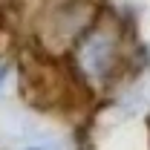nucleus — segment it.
<instances>
[{"label":"nucleus","instance_id":"1","mask_svg":"<svg viewBox=\"0 0 150 150\" xmlns=\"http://www.w3.org/2000/svg\"><path fill=\"white\" fill-rule=\"evenodd\" d=\"M107 52H110V43H107L104 38H95L90 46H84L81 58H84V64H87L93 72H101L104 64H107Z\"/></svg>","mask_w":150,"mask_h":150}]
</instances>
